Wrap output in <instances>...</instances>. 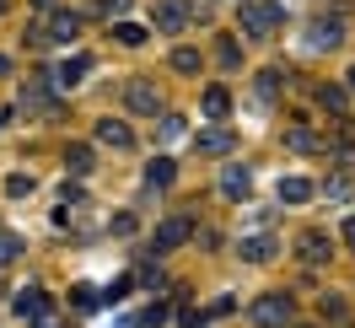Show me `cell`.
<instances>
[{
  "mask_svg": "<svg viewBox=\"0 0 355 328\" xmlns=\"http://www.w3.org/2000/svg\"><path fill=\"white\" fill-rule=\"evenodd\" d=\"M237 22H243L248 38H269L275 27H286V11H280L275 0H243V17H237Z\"/></svg>",
  "mask_w": 355,
  "mask_h": 328,
  "instance_id": "1",
  "label": "cell"
},
{
  "mask_svg": "<svg viewBox=\"0 0 355 328\" xmlns=\"http://www.w3.org/2000/svg\"><path fill=\"white\" fill-rule=\"evenodd\" d=\"M253 323H259V328H286L291 323V296H286V291L259 296V302H253Z\"/></svg>",
  "mask_w": 355,
  "mask_h": 328,
  "instance_id": "2",
  "label": "cell"
},
{
  "mask_svg": "<svg viewBox=\"0 0 355 328\" xmlns=\"http://www.w3.org/2000/svg\"><path fill=\"white\" fill-rule=\"evenodd\" d=\"M194 237V221L189 216H167L162 226H156V253H173L178 242H189Z\"/></svg>",
  "mask_w": 355,
  "mask_h": 328,
  "instance_id": "3",
  "label": "cell"
},
{
  "mask_svg": "<svg viewBox=\"0 0 355 328\" xmlns=\"http://www.w3.org/2000/svg\"><path fill=\"white\" fill-rule=\"evenodd\" d=\"M151 22L162 27V33H183V27H189V0H156Z\"/></svg>",
  "mask_w": 355,
  "mask_h": 328,
  "instance_id": "4",
  "label": "cell"
},
{
  "mask_svg": "<svg viewBox=\"0 0 355 328\" xmlns=\"http://www.w3.org/2000/svg\"><path fill=\"white\" fill-rule=\"evenodd\" d=\"M124 103H130L135 113H156V108H162V97H156V87L146 81V76H135L130 87H124Z\"/></svg>",
  "mask_w": 355,
  "mask_h": 328,
  "instance_id": "5",
  "label": "cell"
},
{
  "mask_svg": "<svg viewBox=\"0 0 355 328\" xmlns=\"http://www.w3.org/2000/svg\"><path fill=\"white\" fill-rule=\"evenodd\" d=\"M339 38H345V22H339V17H318V22L307 27V44L312 49H334Z\"/></svg>",
  "mask_w": 355,
  "mask_h": 328,
  "instance_id": "6",
  "label": "cell"
},
{
  "mask_svg": "<svg viewBox=\"0 0 355 328\" xmlns=\"http://www.w3.org/2000/svg\"><path fill=\"white\" fill-rule=\"evenodd\" d=\"M232 140H237V135L216 124V130H200V135H194V151H200V156H226V151H232Z\"/></svg>",
  "mask_w": 355,
  "mask_h": 328,
  "instance_id": "7",
  "label": "cell"
},
{
  "mask_svg": "<svg viewBox=\"0 0 355 328\" xmlns=\"http://www.w3.org/2000/svg\"><path fill=\"white\" fill-rule=\"evenodd\" d=\"M221 194L226 199H248L253 194V173H248V167H226L221 173Z\"/></svg>",
  "mask_w": 355,
  "mask_h": 328,
  "instance_id": "8",
  "label": "cell"
},
{
  "mask_svg": "<svg viewBox=\"0 0 355 328\" xmlns=\"http://www.w3.org/2000/svg\"><path fill=\"white\" fill-rule=\"evenodd\" d=\"M87 70H92L87 54H70V60H60V70H54V87H81Z\"/></svg>",
  "mask_w": 355,
  "mask_h": 328,
  "instance_id": "9",
  "label": "cell"
},
{
  "mask_svg": "<svg viewBox=\"0 0 355 328\" xmlns=\"http://www.w3.org/2000/svg\"><path fill=\"white\" fill-rule=\"evenodd\" d=\"M237 253H243L248 264H269V259H275V237H264V232H259V237H243V242H237Z\"/></svg>",
  "mask_w": 355,
  "mask_h": 328,
  "instance_id": "10",
  "label": "cell"
},
{
  "mask_svg": "<svg viewBox=\"0 0 355 328\" xmlns=\"http://www.w3.org/2000/svg\"><path fill=\"white\" fill-rule=\"evenodd\" d=\"M97 140H103V146H113V151H130V146H135V135L124 130L119 119H103V124H97Z\"/></svg>",
  "mask_w": 355,
  "mask_h": 328,
  "instance_id": "11",
  "label": "cell"
},
{
  "mask_svg": "<svg viewBox=\"0 0 355 328\" xmlns=\"http://www.w3.org/2000/svg\"><path fill=\"white\" fill-rule=\"evenodd\" d=\"M296 248H302V259H307V264H323L334 242L323 237V232H302V242H296Z\"/></svg>",
  "mask_w": 355,
  "mask_h": 328,
  "instance_id": "12",
  "label": "cell"
},
{
  "mask_svg": "<svg viewBox=\"0 0 355 328\" xmlns=\"http://www.w3.org/2000/svg\"><path fill=\"white\" fill-rule=\"evenodd\" d=\"M49 307V296L38 291V285H27V291H17V318H38Z\"/></svg>",
  "mask_w": 355,
  "mask_h": 328,
  "instance_id": "13",
  "label": "cell"
},
{
  "mask_svg": "<svg viewBox=\"0 0 355 328\" xmlns=\"http://www.w3.org/2000/svg\"><path fill=\"white\" fill-rule=\"evenodd\" d=\"M307 199H312L307 178H280V205H307Z\"/></svg>",
  "mask_w": 355,
  "mask_h": 328,
  "instance_id": "14",
  "label": "cell"
},
{
  "mask_svg": "<svg viewBox=\"0 0 355 328\" xmlns=\"http://www.w3.org/2000/svg\"><path fill=\"white\" fill-rule=\"evenodd\" d=\"M232 113V97H226V87H210L205 92V119H226Z\"/></svg>",
  "mask_w": 355,
  "mask_h": 328,
  "instance_id": "15",
  "label": "cell"
},
{
  "mask_svg": "<svg viewBox=\"0 0 355 328\" xmlns=\"http://www.w3.org/2000/svg\"><path fill=\"white\" fill-rule=\"evenodd\" d=\"M44 81H49V76H38V81H27V87H22V108H27V113L49 108V92H44Z\"/></svg>",
  "mask_w": 355,
  "mask_h": 328,
  "instance_id": "16",
  "label": "cell"
},
{
  "mask_svg": "<svg viewBox=\"0 0 355 328\" xmlns=\"http://www.w3.org/2000/svg\"><path fill=\"white\" fill-rule=\"evenodd\" d=\"M76 33H81V22H76V17H70V11H60V17H54V27H49L44 38H60V44H70V38H76Z\"/></svg>",
  "mask_w": 355,
  "mask_h": 328,
  "instance_id": "17",
  "label": "cell"
},
{
  "mask_svg": "<svg viewBox=\"0 0 355 328\" xmlns=\"http://www.w3.org/2000/svg\"><path fill=\"white\" fill-rule=\"evenodd\" d=\"M146 183H151V189H167V183H173V162H167V156H156L151 167H146Z\"/></svg>",
  "mask_w": 355,
  "mask_h": 328,
  "instance_id": "18",
  "label": "cell"
},
{
  "mask_svg": "<svg viewBox=\"0 0 355 328\" xmlns=\"http://www.w3.org/2000/svg\"><path fill=\"white\" fill-rule=\"evenodd\" d=\"M65 167H70V173H92V146H70Z\"/></svg>",
  "mask_w": 355,
  "mask_h": 328,
  "instance_id": "19",
  "label": "cell"
},
{
  "mask_svg": "<svg viewBox=\"0 0 355 328\" xmlns=\"http://www.w3.org/2000/svg\"><path fill=\"white\" fill-rule=\"evenodd\" d=\"M22 259V237L17 232H0V264H17Z\"/></svg>",
  "mask_w": 355,
  "mask_h": 328,
  "instance_id": "20",
  "label": "cell"
},
{
  "mask_svg": "<svg viewBox=\"0 0 355 328\" xmlns=\"http://www.w3.org/2000/svg\"><path fill=\"white\" fill-rule=\"evenodd\" d=\"M113 38H119V44H146V27H135V22H119V27H113Z\"/></svg>",
  "mask_w": 355,
  "mask_h": 328,
  "instance_id": "21",
  "label": "cell"
},
{
  "mask_svg": "<svg viewBox=\"0 0 355 328\" xmlns=\"http://www.w3.org/2000/svg\"><path fill=\"white\" fill-rule=\"evenodd\" d=\"M173 70L194 76V70H200V54H194V49H178V54H173Z\"/></svg>",
  "mask_w": 355,
  "mask_h": 328,
  "instance_id": "22",
  "label": "cell"
},
{
  "mask_svg": "<svg viewBox=\"0 0 355 328\" xmlns=\"http://www.w3.org/2000/svg\"><path fill=\"white\" fill-rule=\"evenodd\" d=\"M318 103L339 113V108H345V87H323V92H318Z\"/></svg>",
  "mask_w": 355,
  "mask_h": 328,
  "instance_id": "23",
  "label": "cell"
},
{
  "mask_svg": "<svg viewBox=\"0 0 355 328\" xmlns=\"http://www.w3.org/2000/svg\"><path fill=\"white\" fill-rule=\"evenodd\" d=\"M6 194H17V199H22V194H33V178L11 173V178H6Z\"/></svg>",
  "mask_w": 355,
  "mask_h": 328,
  "instance_id": "24",
  "label": "cell"
},
{
  "mask_svg": "<svg viewBox=\"0 0 355 328\" xmlns=\"http://www.w3.org/2000/svg\"><path fill=\"white\" fill-rule=\"evenodd\" d=\"M70 302L87 312V307H97V291H92V285H76V291H70Z\"/></svg>",
  "mask_w": 355,
  "mask_h": 328,
  "instance_id": "25",
  "label": "cell"
},
{
  "mask_svg": "<svg viewBox=\"0 0 355 328\" xmlns=\"http://www.w3.org/2000/svg\"><path fill=\"white\" fill-rule=\"evenodd\" d=\"M318 140H312V130H291V151H312Z\"/></svg>",
  "mask_w": 355,
  "mask_h": 328,
  "instance_id": "26",
  "label": "cell"
},
{
  "mask_svg": "<svg viewBox=\"0 0 355 328\" xmlns=\"http://www.w3.org/2000/svg\"><path fill=\"white\" fill-rule=\"evenodd\" d=\"M140 323H146V328H162V323H167V307H162V302L146 307V318H140Z\"/></svg>",
  "mask_w": 355,
  "mask_h": 328,
  "instance_id": "27",
  "label": "cell"
},
{
  "mask_svg": "<svg viewBox=\"0 0 355 328\" xmlns=\"http://www.w3.org/2000/svg\"><path fill=\"white\" fill-rule=\"evenodd\" d=\"M275 92H280V76H275V70H264V76H259V97H275Z\"/></svg>",
  "mask_w": 355,
  "mask_h": 328,
  "instance_id": "28",
  "label": "cell"
},
{
  "mask_svg": "<svg viewBox=\"0 0 355 328\" xmlns=\"http://www.w3.org/2000/svg\"><path fill=\"white\" fill-rule=\"evenodd\" d=\"M162 140H183V119H162Z\"/></svg>",
  "mask_w": 355,
  "mask_h": 328,
  "instance_id": "29",
  "label": "cell"
},
{
  "mask_svg": "<svg viewBox=\"0 0 355 328\" xmlns=\"http://www.w3.org/2000/svg\"><path fill=\"white\" fill-rule=\"evenodd\" d=\"M97 6H103V17H124L130 11V0H97Z\"/></svg>",
  "mask_w": 355,
  "mask_h": 328,
  "instance_id": "30",
  "label": "cell"
},
{
  "mask_svg": "<svg viewBox=\"0 0 355 328\" xmlns=\"http://www.w3.org/2000/svg\"><path fill=\"white\" fill-rule=\"evenodd\" d=\"M323 194H329V199H345V194H350V183H345V178H334V183H323Z\"/></svg>",
  "mask_w": 355,
  "mask_h": 328,
  "instance_id": "31",
  "label": "cell"
},
{
  "mask_svg": "<svg viewBox=\"0 0 355 328\" xmlns=\"http://www.w3.org/2000/svg\"><path fill=\"white\" fill-rule=\"evenodd\" d=\"M33 328H60V318H54V312H49V307H44V312L33 318Z\"/></svg>",
  "mask_w": 355,
  "mask_h": 328,
  "instance_id": "32",
  "label": "cell"
},
{
  "mask_svg": "<svg viewBox=\"0 0 355 328\" xmlns=\"http://www.w3.org/2000/svg\"><path fill=\"white\" fill-rule=\"evenodd\" d=\"M345 242H350V248H355V216L345 221Z\"/></svg>",
  "mask_w": 355,
  "mask_h": 328,
  "instance_id": "33",
  "label": "cell"
},
{
  "mask_svg": "<svg viewBox=\"0 0 355 328\" xmlns=\"http://www.w3.org/2000/svg\"><path fill=\"white\" fill-rule=\"evenodd\" d=\"M6 70H11V60H6V54H0V76H6Z\"/></svg>",
  "mask_w": 355,
  "mask_h": 328,
  "instance_id": "34",
  "label": "cell"
},
{
  "mask_svg": "<svg viewBox=\"0 0 355 328\" xmlns=\"http://www.w3.org/2000/svg\"><path fill=\"white\" fill-rule=\"evenodd\" d=\"M33 6H44V11H49V6H54V0H33Z\"/></svg>",
  "mask_w": 355,
  "mask_h": 328,
  "instance_id": "35",
  "label": "cell"
},
{
  "mask_svg": "<svg viewBox=\"0 0 355 328\" xmlns=\"http://www.w3.org/2000/svg\"><path fill=\"white\" fill-rule=\"evenodd\" d=\"M350 92H355V65H350Z\"/></svg>",
  "mask_w": 355,
  "mask_h": 328,
  "instance_id": "36",
  "label": "cell"
}]
</instances>
